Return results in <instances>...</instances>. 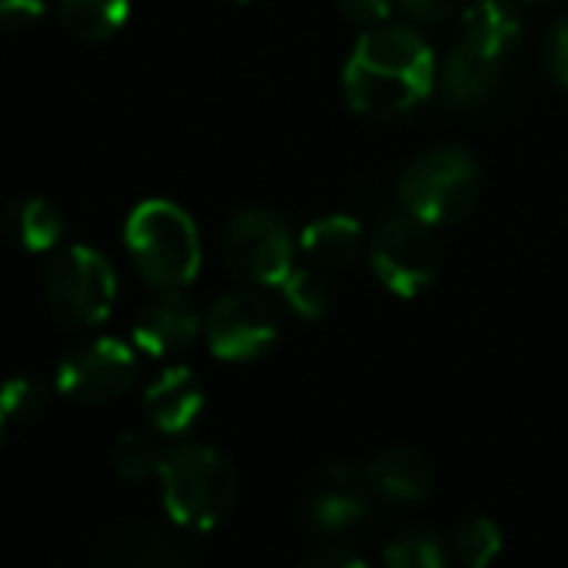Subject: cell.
Instances as JSON below:
<instances>
[{"label":"cell","mask_w":568,"mask_h":568,"mask_svg":"<svg viewBox=\"0 0 568 568\" xmlns=\"http://www.w3.org/2000/svg\"><path fill=\"white\" fill-rule=\"evenodd\" d=\"M436 87L433 47L403 23L369 27L346 67L343 93L349 106L369 120H403L426 103Z\"/></svg>","instance_id":"1"},{"label":"cell","mask_w":568,"mask_h":568,"mask_svg":"<svg viewBox=\"0 0 568 568\" xmlns=\"http://www.w3.org/2000/svg\"><path fill=\"white\" fill-rule=\"evenodd\" d=\"M123 246L140 280L153 290H183L203 263L193 216L170 200L140 203L126 220Z\"/></svg>","instance_id":"2"},{"label":"cell","mask_w":568,"mask_h":568,"mask_svg":"<svg viewBox=\"0 0 568 568\" xmlns=\"http://www.w3.org/2000/svg\"><path fill=\"white\" fill-rule=\"evenodd\" d=\"M160 486L170 519L196 532L220 526L236 503V473L230 459L206 443H180L166 449Z\"/></svg>","instance_id":"3"},{"label":"cell","mask_w":568,"mask_h":568,"mask_svg":"<svg viewBox=\"0 0 568 568\" xmlns=\"http://www.w3.org/2000/svg\"><path fill=\"white\" fill-rule=\"evenodd\" d=\"M399 203L426 226H449L466 220L483 193V166L473 150L443 143L419 153L399 173Z\"/></svg>","instance_id":"4"},{"label":"cell","mask_w":568,"mask_h":568,"mask_svg":"<svg viewBox=\"0 0 568 568\" xmlns=\"http://www.w3.org/2000/svg\"><path fill=\"white\" fill-rule=\"evenodd\" d=\"M43 293L50 313L73 329L100 326L116 303V273L93 246H63L43 270Z\"/></svg>","instance_id":"5"},{"label":"cell","mask_w":568,"mask_h":568,"mask_svg":"<svg viewBox=\"0 0 568 568\" xmlns=\"http://www.w3.org/2000/svg\"><path fill=\"white\" fill-rule=\"evenodd\" d=\"M293 233L270 206L236 210L220 233V256L226 270L246 286H280L293 266Z\"/></svg>","instance_id":"6"},{"label":"cell","mask_w":568,"mask_h":568,"mask_svg":"<svg viewBox=\"0 0 568 568\" xmlns=\"http://www.w3.org/2000/svg\"><path fill=\"white\" fill-rule=\"evenodd\" d=\"M369 263H373L376 280L389 293L413 300L439 276L443 253H439L433 226H426L413 213H396V216H386L373 230Z\"/></svg>","instance_id":"7"},{"label":"cell","mask_w":568,"mask_h":568,"mask_svg":"<svg viewBox=\"0 0 568 568\" xmlns=\"http://www.w3.org/2000/svg\"><path fill=\"white\" fill-rule=\"evenodd\" d=\"M280 326V306L256 286L220 296L203 320L210 353L226 363H250L263 356L276 343Z\"/></svg>","instance_id":"8"},{"label":"cell","mask_w":568,"mask_h":568,"mask_svg":"<svg viewBox=\"0 0 568 568\" xmlns=\"http://www.w3.org/2000/svg\"><path fill=\"white\" fill-rule=\"evenodd\" d=\"M136 379V353L120 339H87L70 349L57 373L53 386L60 396L80 406H103L120 399Z\"/></svg>","instance_id":"9"},{"label":"cell","mask_w":568,"mask_h":568,"mask_svg":"<svg viewBox=\"0 0 568 568\" xmlns=\"http://www.w3.org/2000/svg\"><path fill=\"white\" fill-rule=\"evenodd\" d=\"M200 329L203 316L183 290H156L133 320V346L146 356L170 359L186 353Z\"/></svg>","instance_id":"10"},{"label":"cell","mask_w":568,"mask_h":568,"mask_svg":"<svg viewBox=\"0 0 568 568\" xmlns=\"http://www.w3.org/2000/svg\"><path fill=\"white\" fill-rule=\"evenodd\" d=\"M373 493L363 483V469L353 463H333L323 483L303 506V523L320 536H343L363 526L373 513Z\"/></svg>","instance_id":"11"},{"label":"cell","mask_w":568,"mask_h":568,"mask_svg":"<svg viewBox=\"0 0 568 568\" xmlns=\"http://www.w3.org/2000/svg\"><path fill=\"white\" fill-rule=\"evenodd\" d=\"M363 483L383 503L413 506V503L429 499V493L436 489V466L419 449L396 446V449L373 456L363 466Z\"/></svg>","instance_id":"12"},{"label":"cell","mask_w":568,"mask_h":568,"mask_svg":"<svg viewBox=\"0 0 568 568\" xmlns=\"http://www.w3.org/2000/svg\"><path fill=\"white\" fill-rule=\"evenodd\" d=\"M203 386L196 373L186 366L163 369L143 393V416L153 426V433L163 436H183L203 413Z\"/></svg>","instance_id":"13"},{"label":"cell","mask_w":568,"mask_h":568,"mask_svg":"<svg viewBox=\"0 0 568 568\" xmlns=\"http://www.w3.org/2000/svg\"><path fill=\"white\" fill-rule=\"evenodd\" d=\"M499 87H503V60H493L473 50L469 43L449 50L439 73V90L453 110H479L499 93Z\"/></svg>","instance_id":"14"},{"label":"cell","mask_w":568,"mask_h":568,"mask_svg":"<svg viewBox=\"0 0 568 568\" xmlns=\"http://www.w3.org/2000/svg\"><path fill=\"white\" fill-rule=\"evenodd\" d=\"M526 23L516 0H473L463 13V43L503 60L523 43Z\"/></svg>","instance_id":"15"},{"label":"cell","mask_w":568,"mask_h":568,"mask_svg":"<svg viewBox=\"0 0 568 568\" xmlns=\"http://www.w3.org/2000/svg\"><path fill=\"white\" fill-rule=\"evenodd\" d=\"M3 233L23 253H57L67 233V220L50 200L20 196L3 210Z\"/></svg>","instance_id":"16"},{"label":"cell","mask_w":568,"mask_h":568,"mask_svg":"<svg viewBox=\"0 0 568 568\" xmlns=\"http://www.w3.org/2000/svg\"><path fill=\"white\" fill-rule=\"evenodd\" d=\"M363 223L346 216V213H333V216H320L313 220L303 236H300V246L306 253L310 263L316 266H326V270H336V266H346L359 256L363 250Z\"/></svg>","instance_id":"17"},{"label":"cell","mask_w":568,"mask_h":568,"mask_svg":"<svg viewBox=\"0 0 568 568\" xmlns=\"http://www.w3.org/2000/svg\"><path fill=\"white\" fill-rule=\"evenodd\" d=\"M57 17L83 43H103L123 30L130 0H57Z\"/></svg>","instance_id":"18"},{"label":"cell","mask_w":568,"mask_h":568,"mask_svg":"<svg viewBox=\"0 0 568 568\" xmlns=\"http://www.w3.org/2000/svg\"><path fill=\"white\" fill-rule=\"evenodd\" d=\"M383 562H386V568H449L453 549L439 532L406 529L386 542Z\"/></svg>","instance_id":"19"},{"label":"cell","mask_w":568,"mask_h":568,"mask_svg":"<svg viewBox=\"0 0 568 568\" xmlns=\"http://www.w3.org/2000/svg\"><path fill=\"white\" fill-rule=\"evenodd\" d=\"M449 549L463 568H489V562L503 552V529L486 516H473L453 532Z\"/></svg>","instance_id":"20"},{"label":"cell","mask_w":568,"mask_h":568,"mask_svg":"<svg viewBox=\"0 0 568 568\" xmlns=\"http://www.w3.org/2000/svg\"><path fill=\"white\" fill-rule=\"evenodd\" d=\"M166 449L153 433H123L113 446V469L126 483H143L150 476H160Z\"/></svg>","instance_id":"21"},{"label":"cell","mask_w":568,"mask_h":568,"mask_svg":"<svg viewBox=\"0 0 568 568\" xmlns=\"http://www.w3.org/2000/svg\"><path fill=\"white\" fill-rule=\"evenodd\" d=\"M113 568H186V556L180 542L163 532H136L116 549Z\"/></svg>","instance_id":"22"},{"label":"cell","mask_w":568,"mask_h":568,"mask_svg":"<svg viewBox=\"0 0 568 568\" xmlns=\"http://www.w3.org/2000/svg\"><path fill=\"white\" fill-rule=\"evenodd\" d=\"M50 389L43 379L30 376V373H17L7 376L0 383V413L7 423H33L40 419V413L47 409Z\"/></svg>","instance_id":"23"},{"label":"cell","mask_w":568,"mask_h":568,"mask_svg":"<svg viewBox=\"0 0 568 568\" xmlns=\"http://www.w3.org/2000/svg\"><path fill=\"white\" fill-rule=\"evenodd\" d=\"M283 303L300 316V320H323L333 306V293L323 283L320 273L313 270H293L283 283H280Z\"/></svg>","instance_id":"24"},{"label":"cell","mask_w":568,"mask_h":568,"mask_svg":"<svg viewBox=\"0 0 568 568\" xmlns=\"http://www.w3.org/2000/svg\"><path fill=\"white\" fill-rule=\"evenodd\" d=\"M542 60L549 77L556 80V87H562L568 93V13H562L542 40Z\"/></svg>","instance_id":"25"},{"label":"cell","mask_w":568,"mask_h":568,"mask_svg":"<svg viewBox=\"0 0 568 568\" xmlns=\"http://www.w3.org/2000/svg\"><path fill=\"white\" fill-rule=\"evenodd\" d=\"M393 3H396V0H336V7H339L349 20H356V23H363V27L386 23Z\"/></svg>","instance_id":"26"},{"label":"cell","mask_w":568,"mask_h":568,"mask_svg":"<svg viewBox=\"0 0 568 568\" xmlns=\"http://www.w3.org/2000/svg\"><path fill=\"white\" fill-rule=\"evenodd\" d=\"M399 3L416 23H443L463 7V0H399Z\"/></svg>","instance_id":"27"},{"label":"cell","mask_w":568,"mask_h":568,"mask_svg":"<svg viewBox=\"0 0 568 568\" xmlns=\"http://www.w3.org/2000/svg\"><path fill=\"white\" fill-rule=\"evenodd\" d=\"M47 0H0V27H30L43 17Z\"/></svg>","instance_id":"28"},{"label":"cell","mask_w":568,"mask_h":568,"mask_svg":"<svg viewBox=\"0 0 568 568\" xmlns=\"http://www.w3.org/2000/svg\"><path fill=\"white\" fill-rule=\"evenodd\" d=\"M303 568H369L356 552L343 549V546H323L320 552L310 556V562Z\"/></svg>","instance_id":"29"},{"label":"cell","mask_w":568,"mask_h":568,"mask_svg":"<svg viewBox=\"0 0 568 568\" xmlns=\"http://www.w3.org/2000/svg\"><path fill=\"white\" fill-rule=\"evenodd\" d=\"M7 426H10V423H7V419H3V413H0V446H3V436H7Z\"/></svg>","instance_id":"30"},{"label":"cell","mask_w":568,"mask_h":568,"mask_svg":"<svg viewBox=\"0 0 568 568\" xmlns=\"http://www.w3.org/2000/svg\"><path fill=\"white\" fill-rule=\"evenodd\" d=\"M529 3H539V0H529Z\"/></svg>","instance_id":"31"},{"label":"cell","mask_w":568,"mask_h":568,"mask_svg":"<svg viewBox=\"0 0 568 568\" xmlns=\"http://www.w3.org/2000/svg\"><path fill=\"white\" fill-rule=\"evenodd\" d=\"M236 3H246V0H236Z\"/></svg>","instance_id":"32"}]
</instances>
